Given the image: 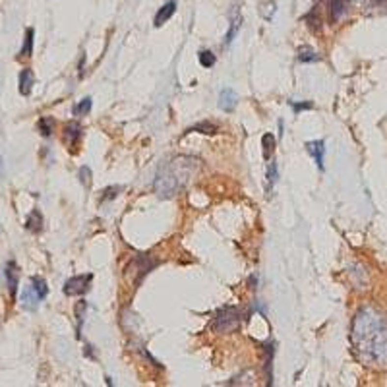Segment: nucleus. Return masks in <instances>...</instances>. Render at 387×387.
Segmentation results:
<instances>
[{"label":"nucleus","mask_w":387,"mask_h":387,"mask_svg":"<svg viewBox=\"0 0 387 387\" xmlns=\"http://www.w3.org/2000/svg\"><path fill=\"white\" fill-rule=\"evenodd\" d=\"M353 345L366 364L382 366L387 362V320L372 306H364L353 320Z\"/></svg>","instance_id":"nucleus-1"},{"label":"nucleus","mask_w":387,"mask_h":387,"mask_svg":"<svg viewBox=\"0 0 387 387\" xmlns=\"http://www.w3.org/2000/svg\"><path fill=\"white\" fill-rule=\"evenodd\" d=\"M195 168V161L188 157H178L170 163L168 166H163L161 172L157 174V180H155V192L159 194L161 197H170L178 192V188H182L190 174Z\"/></svg>","instance_id":"nucleus-2"},{"label":"nucleus","mask_w":387,"mask_h":387,"mask_svg":"<svg viewBox=\"0 0 387 387\" xmlns=\"http://www.w3.org/2000/svg\"><path fill=\"white\" fill-rule=\"evenodd\" d=\"M242 322L240 312L236 306H223L217 310L215 318H213V329L217 333H230L234 329H238V325Z\"/></svg>","instance_id":"nucleus-3"},{"label":"nucleus","mask_w":387,"mask_h":387,"mask_svg":"<svg viewBox=\"0 0 387 387\" xmlns=\"http://www.w3.org/2000/svg\"><path fill=\"white\" fill-rule=\"evenodd\" d=\"M91 279H93V275H91V273H87V275H76V277L68 279V281L64 283V294L66 296L85 294V292L89 290Z\"/></svg>","instance_id":"nucleus-4"},{"label":"nucleus","mask_w":387,"mask_h":387,"mask_svg":"<svg viewBox=\"0 0 387 387\" xmlns=\"http://www.w3.org/2000/svg\"><path fill=\"white\" fill-rule=\"evenodd\" d=\"M4 277H6V285H8V290H10V296H12V298H16V292H18V281H20V269H18L16 261H8V263H6Z\"/></svg>","instance_id":"nucleus-5"},{"label":"nucleus","mask_w":387,"mask_h":387,"mask_svg":"<svg viewBox=\"0 0 387 387\" xmlns=\"http://www.w3.org/2000/svg\"><path fill=\"white\" fill-rule=\"evenodd\" d=\"M349 10H351V0H329V16L333 24L343 20L349 14Z\"/></svg>","instance_id":"nucleus-6"},{"label":"nucleus","mask_w":387,"mask_h":387,"mask_svg":"<svg viewBox=\"0 0 387 387\" xmlns=\"http://www.w3.org/2000/svg\"><path fill=\"white\" fill-rule=\"evenodd\" d=\"M306 151L314 157V161L318 165V168L323 170V155H325V141L323 139H314L306 143Z\"/></svg>","instance_id":"nucleus-7"},{"label":"nucleus","mask_w":387,"mask_h":387,"mask_svg":"<svg viewBox=\"0 0 387 387\" xmlns=\"http://www.w3.org/2000/svg\"><path fill=\"white\" fill-rule=\"evenodd\" d=\"M238 105V95L234 89H223L219 93V109L225 112H232Z\"/></svg>","instance_id":"nucleus-8"},{"label":"nucleus","mask_w":387,"mask_h":387,"mask_svg":"<svg viewBox=\"0 0 387 387\" xmlns=\"http://www.w3.org/2000/svg\"><path fill=\"white\" fill-rule=\"evenodd\" d=\"M82 138V126L78 122H68L64 126V143L68 147H74Z\"/></svg>","instance_id":"nucleus-9"},{"label":"nucleus","mask_w":387,"mask_h":387,"mask_svg":"<svg viewBox=\"0 0 387 387\" xmlns=\"http://www.w3.org/2000/svg\"><path fill=\"white\" fill-rule=\"evenodd\" d=\"M174 12H176V2L174 0H168L166 4H163L159 8V12H157V16H155V28L165 26V22H168Z\"/></svg>","instance_id":"nucleus-10"},{"label":"nucleus","mask_w":387,"mask_h":387,"mask_svg":"<svg viewBox=\"0 0 387 387\" xmlns=\"http://www.w3.org/2000/svg\"><path fill=\"white\" fill-rule=\"evenodd\" d=\"M33 82H35L33 72L29 70V68H24V70L20 72V93H22L24 97H28L29 93H31Z\"/></svg>","instance_id":"nucleus-11"},{"label":"nucleus","mask_w":387,"mask_h":387,"mask_svg":"<svg viewBox=\"0 0 387 387\" xmlns=\"http://www.w3.org/2000/svg\"><path fill=\"white\" fill-rule=\"evenodd\" d=\"M240 26H242V16L234 10V12H232V16H230V28H228V33H226V37H225V47L232 43V39L236 37V33H238V29H240Z\"/></svg>","instance_id":"nucleus-12"},{"label":"nucleus","mask_w":387,"mask_h":387,"mask_svg":"<svg viewBox=\"0 0 387 387\" xmlns=\"http://www.w3.org/2000/svg\"><path fill=\"white\" fill-rule=\"evenodd\" d=\"M39 302H41V298L35 294V290H33L31 287L24 289V292H22V306H24L26 310H35Z\"/></svg>","instance_id":"nucleus-13"},{"label":"nucleus","mask_w":387,"mask_h":387,"mask_svg":"<svg viewBox=\"0 0 387 387\" xmlns=\"http://www.w3.org/2000/svg\"><path fill=\"white\" fill-rule=\"evenodd\" d=\"M26 228L29 232H41V228H43V215H41V211L33 209L31 213H29V217L26 219Z\"/></svg>","instance_id":"nucleus-14"},{"label":"nucleus","mask_w":387,"mask_h":387,"mask_svg":"<svg viewBox=\"0 0 387 387\" xmlns=\"http://www.w3.org/2000/svg\"><path fill=\"white\" fill-rule=\"evenodd\" d=\"M261 145H263V159H271L275 153V136L273 134H263L261 138Z\"/></svg>","instance_id":"nucleus-15"},{"label":"nucleus","mask_w":387,"mask_h":387,"mask_svg":"<svg viewBox=\"0 0 387 387\" xmlns=\"http://www.w3.org/2000/svg\"><path fill=\"white\" fill-rule=\"evenodd\" d=\"M298 60L300 62H318L320 55L314 49H310V47H300L298 49Z\"/></svg>","instance_id":"nucleus-16"},{"label":"nucleus","mask_w":387,"mask_h":387,"mask_svg":"<svg viewBox=\"0 0 387 387\" xmlns=\"http://www.w3.org/2000/svg\"><path fill=\"white\" fill-rule=\"evenodd\" d=\"M31 289L35 290V294L43 300L47 294H49V287H47V281L43 277H31Z\"/></svg>","instance_id":"nucleus-17"},{"label":"nucleus","mask_w":387,"mask_h":387,"mask_svg":"<svg viewBox=\"0 0 387 387\" xmlns=\"http://www.w3.org/2000/svg\"><path fill=\"white\" fill-rule=\"evenodd\" d=\"M39 132H41V136L51 138L53 132H55V120H53L51 116H43V118L39 120Z\"/></svg>","instance_id":"nucleus-18"},{"label":"nucleus","mask_w":387,"mask_h":387,"mask_svg":"<svg viewBox=\"0 0 387 387\" xmlns=\"http://www.w3.org/2000/svg\"><path fill=\"white\" fill-rule=\"evenodd\" d=\"M33 31L31 28L26 31V41H24V47H22V51H20V56H31L33 55Z\"/></svg>","instance_id":"nucleus-19"},{"label":"nucleus","mask_w":387,"mask_h":387,"mask_svg":"<svg viewBox=\"0 0 387 387\" xmlns=\"http://www.w3.org/2000/svg\"><path fill=\"white\" fill-rule=\"evenodd\" d=\"M91 99L89 97H85V99H82L76 107H74V114H78V116H83V114H87L89 111H91Z\"/></svg>","instance_id":"nucleus-20"},{"label":"nucleus","mask_w":387,"mask_h":387,"mask_svg":"<svg viewBox=\"0 0 387 387\" xmlns=\"http://www.w3.org/2000/svg\"><path fill=\"white\" fill-rule=\"evenodd\" d=\"M197 60H199V64L203 66V68H211V66L215 64V55L211 51H201L197 55Z\"/></svg>","instance_id":"nucleus-21"},{"label":"nucleus","mask_w":387,"mask_h":387,"mask_svg":"<svg viewBox=\"0 0 387 387\" xmlns=\"http://www.w3.org/2000/svg\"><path fill=\"white\" fill-rule=\"evenodd\" d=\"M188 132H201V134H207V136H209V134H215V132H217V126L211 124V122H199V124L192 126Z\"/></svg>","instance_id":"nucleus-22"},{"label":"nucleus","mask_w":387,"mask_h":387,"mask_svg":"<svg viewBox=\"0 0 387 387\" xmlns=\"http://www.w3.org/2000/svg\"><path fill=\"white\" fill-rule=\"evenodd\" d=\"M289 105L292 107V111H294V114H298V112H302V111H310V109H314V103L312 101H304V103H296V101H289Z\"/></svg>","instance_id":"nucleus-23"},{"label":"nucleus","mask_w":387,"mask_h":387,"mask_svg":"<svg viewBox=\"0 0 387 387\" xmlns=\"http://www.w3.org/2000/svg\"><path fill=\"white\" fill-rule=\"evenodd\" d=\"M275 180H277V165L271 163L267 168V192H271V186L275 184Z\"/></svg>","instance_id":"nucleus-24"},{"label":"nucleus","mask_w":387,"mask_h":387,"mask_svg":"<svg viewBox=\"0 0 387 387\" xmlns=\"http://www.w3.org/2000/svg\"><path fill=\"white\" fill-rule=\"evenodd\" d=\"M87 310V302L85 300H80L78 302V306H76V318H78V331H80V327H82V323H83V312Z\"/></svg>","instance_id":"nucleus-25"},{"label":"nucleus","mask_w":387,"mask_h":387,"mask_svg":"<svg viewBox=\"0 0 387 387\" xmlns=\"http://www.w3.org/2000/svg\"><path fill=\"white\" fill-rule=\"evenodd\" d=\"M80 180H82V184L83 186H91V168H87V166H82L80 168Z\"/></svg>","instance_id":"nucleus-26"},{"label":"nucleus","mask_w":387,"mask_h":387,"mask_svg":"<svg viewBox=\"0 0 387 387\" xmlns=\"http://www.w3.org/2000/svg\"><path fill=\"white\" fill-rule=\"evenodd\" d=\"M118 192H122L120 186H111V188H107V190L103 192V201H105V199H114Z\"/></svg>","instance_id":"nucleus-27"}]
</instances>
